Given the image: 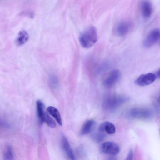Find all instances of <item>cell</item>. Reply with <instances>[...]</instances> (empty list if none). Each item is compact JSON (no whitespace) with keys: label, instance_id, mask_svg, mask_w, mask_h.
Wrapping results in <instances>:
<instances>
[{"label":"cell","instance_id":"1","mask_svg":"<svg viewBox=\"0 0 160 160\" xmlns=\"http://www.w3.org/2000/svg\"><path fill=\"white\" fill-rule=\"evenodd\" d=\"M98 39L97 32L94 26H90L82 33L79 42L82 47L89 48L93 46Z\"/></svg>","mask_w":160,"mask_h":160},{"label":"cell","instance_id":"2","mask_svg":"<svg viewBox=\"0 0 160 160\" xmlns=\"http://www.w3.org/2000/svg\"><path fill=\"white\" fill-rule=\"evenodd\" d=\"M128 98L124 96L112 95L107 97L103 102V106L106 110L113 111L127 102Z\"/></svg>","mask_w":160,"mask_h":160},{"label":"cell","instance_id":"3","mask_svg":"<svg viewBox=\"0 0 160 160\" xmlns=\"http://www.w3.org/2000/svg\"><path fill=\"white\" fill-rule=\"evenodd\" d=\"M128 115L132 118L146 120L151 118L153 115V112L152 110L148 108L135 107L129 110Z\"/></svg>","mask_w":160,"mask_h":160},{"label":"cell","instance_id":"4","mask_svg":"<svg viewBox=\"0 0 160 160\" xmlns=\"http://www.w3.org/2000/svg\"><path fill=\"white\" fill-rule=\"evenodd\" d=\"M160 32L158 28L151 30L148 33L143 41V45L145 48L151 47L159 40Z\"/></svg>","mask_w":160,"mask_h":160},{"label":"cell","instance_id":"5","mask_svg":"<svg viewBox=\"0 0 160 160\" xmlns=\"http://www.w3.org/2000/svg\"><path fill=\"white\" fill-rule=\"evenodd\" d=\"M101 151L104 153L115 155L120 151L119 147L116 143L111 141L104 142L101 146Z\"/></svg>","mask_w":160,"mask_h":160},{"label":"cell","instance_id":"6","mask_svg":"<svg viewBox=\"0 0 160 160\" xmlns=\"http://www.w3.org/2000/svg\"><path fill=\"white\" fill-rule=\"evenodd\" d=\"M120 76V72L119 70L118 69L112 70L103 81L104 86L107 88L112 87L119 80Z\"/></svg>","mask_w":160,"mask_h":160},{"label":"cell","instance_id":"7","mask_svg":"<svg viewBox=\"0 0 160 160\" xmlns=\"http://www.w3.org/2000/svg\"><path fill=\"white\" fill-rule=\"evenodd\" d=\"M156 75L152 73H148L140 76L135 80V82L137 85L143 86L153 83L156 79Z\"/></svg>","mask_w":160,"mask_h":160},{"label":"cell","instance_id":"8","mask_svg":"<svg viewBox=\"0 0 160 160\" xmlns=\"http://www.w3.org/2000/svg\"><path fill=\"white\" fill-rule=\"evenodd\" d=\"M140 7L143 17L145 19L149 18L152 12V6L151 3L149 1H143L141 3Z\"/></svg>","mask_w":160,"mask_h":160},{"label":"cell","instance_id":"9","mask_svg":"<svg viewBox=\"0 0 160 160\" xmlns=\"http://www.w3.org/2000/svg\"><path fill=\"white\" fill-rule=\"evenodd\" d=\"M98 131L108 134H113L116 132V128L114 125L109 122H104L99 126Z\"/></svg>","mask_w":160,"mask_h":160},{"label":"cell","instance_id":"10","mask_svg":"<svg viewBox=\"0 0 160 160\" xmlns=\"http://www.w3.org/2000/svg\"><path fill=\"white\" fill-rule=\"evenodd\" d=\"M131 26L130 23L128 21L121 22L118 23L117 27L116 32L120 36H124L128 32Z\"/></svg>","mask_w":160,"mask_h":160},{"label":"cell","instance_id":"11","mask_svg":"<svg viewBox=\"0 0 160 160\" xmlns=\"http://www.w3.org/2000/svg\"><path fill=\"white\" fill-rule=\"evenodd\" d=\"M62 148L68 157L71 160H74L75 156L68 141L66 137L63 135L61 139Z\"/></svg>","mask_w":160,"mask_h":160},{"label":"cell","instance_id":"12","mask_svg":"<svg viewBox=\"0 0 160 160\" xmlns=\"http://www.w3.org/2000/svg\"><path fill=\"white\" fill-rule=\"evenodd\" d=\"M29 38V36L28 32L25 30H21L16 39L15 43L18 46L23 45L27 42Z\"/></svg>","mask_w":160,"mask_h":160},{"label":"cell","instance_id":"13","mask_svg":"<svg viewBox=\"0 0 160 160\" xmlns=\"http://www.w3.org/2000/svg\"><path fill=\"white\" fill-rule=\"evenodd\" d=\"M95 124V121L93 120H89L86 121L81 128V134L84 135L90 132L92 129Z\"/></svg>","mask_w":160,"mask_h":160},{"label":"cell","instance_id":"14","mask_svg":"<svg viewBox=\"0 0 160 160\" xmlns=\"http://www.w3.org/2000/svg\"><path fill=\"white\" fill-rule=\"evenodd\" d=\"M48 113L53 117L60 125H62V121L60 113L58 110L53 106L48 107L47 109Z\"/></svg>","mask_w":160,"mask_h":160},{"label":"cell","instance_id":"15","mask_svg":"<svg viewBox=\"0 0 160 160\" xmlns=\"http://www.w3.org/2000/svg\"><path fill=\"white\" fill-rule=\"evenodd\" d=\"M14 155L12 148L11 146L7 144L5 147L3 160H14Z\"/></svg>","mask_w":160,"mask_h":160},{"label":"cell","instance_id":"16","mask_svg":"<svg viewBox=\"0 0 160 160\" xmlns=\"http://www.w3.org/2000/svg\"><path fill=\"white\" fill-rule=\"evenodd\" d=\"M36 107L38 116L41 122L42 117L46 112L45 111V106L41 101L38 100L36 102Z\"/></svg>","mask_w":160,"mask_h":160},{"label":"cell","instance_id":"17","mask_svg":"<svg viewBox=\"0 0 160 160\" xmlns=\"http://www.w3.org/2000/svg\"><path fill=\"white\" fill-rule=\"evenodd\" d=\"M41 122H45L49 127L51 128H54L56 126V123L54 120L46 112L44 114Z\"/></svg>","mask_w":160,"mask_h":160},{"label":"cell","instance_id":"18","mask_svg":"<svg viewBox=\"0 0 160 160\" xmlns=\"http://www.w3.org/2000/svg\"><path fill=\"white\" fill-rule=\"evenodd\" d=\"M106 133L98 132L94 133L92 135L93 139L97 142H100L103 141L106 137Z\"/></svg>","mask_w":160,"mask_h":160},{"label":"cell","instance_id":"19","mask_svg":"<svg viewBox=\"0 0 160 160\" xmlns=\"http://www.w3.org/2000/svg\"><path fill=\"white\" fill-rule=\"evenodd\" d=\"M133 157V152L132 149H130L125 160H132Z\"/></svg>","mask_w":160,"mask_h":160},{"label":"cell","instance_id":"20","mask_svg":"<svg viewBox=\"0 0 160 160\" xmlns=\"http://www.w3.org/2000/svg\"><path fill=\"white\" fill-rule=\"evenodd\" d=\"M105 160H117V158L115 155H110L107 157Z\"/></svg>","mask_w":160,"mask_h":160},{"label":"cell","instance_id":"21","mask_svg":"<svg viewBox=\"0 0 160 160\" xmlns=\"http://www.w3.org/2000/svg\"><path fill=\"white\" fill-rule=\"evenodd\" d=\"M156 76V77H160V70H159L158 71H157L156 73V74H155Z\"/></svg>","mask_w":160,"mask_h":160}]
</instances>
